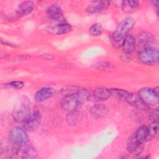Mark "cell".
<instances>
[{"instance_id":"cell-1","label":"cell","mask_w":159,"mask_h":159,"mask_svg":"<svg viewBox=\"0 0 159 159\" xmlns=\"http://www.w3.org/2000/svg\"><path fill=\"white\" fill-rule=\"evenodd\" d=\"M135 20L131 17L124 18L113 32L111 38L112 43L116 47H121L128 32L134 27Z\"/></svg>"},{"instance_id":"cell-2","label":"cell","mask_w":159,"mask_h":159,"mask_svg":"<svg viewBox=\"0 0 159 159\" xmlns=\"http://www.w3.org/2000/svg\"><path fill=\"white\" fill-rule=\"evenodd\" d=\"M89 96V94L88 91L81 88L80 91L75 94L64 96L61 101V106L69 112L76 111Z\"/></svg>"},{"instance_id":"cell-3","label":"cell","mask_w":159,"mask_h":159,"mask_svg":"<svg viewBox=\"0 0 159 159\" xmlns=\"http://www.w3.org/2000/svg\"><path fill=\"white\" fill-rule=\"evenodd\" d=\"M30 102L26 96H21L17 101L12 111L14 119L20 123L26 122L31 117Z\"/></svg>"},{"instance_id":"cell-4","label":"cell","mask_w":159,"mask_h":159,"mask_svg":"<svg viewBox=\"0 0 159 159\" xmlns=\"http://www.w3.org/2000/svg\"><path fill=\"white\" fill-rule=\"evenodd\" d=\"M159 53L157 48L150 46L143 47L139 53V59L143 64L152 65L158 61Z\"/></svg>"},{"instance_id":"cell-5","label":"cell","mask_w":159,"mask_h":159,"mask_svg":"<svg viewBox=\"0 0 159 159\" xmlns=\"http://www.w3.org/2000/svg\"><path fill=\"white\" fill-rule=\"evenodd\" d=\"M138 94L147 105H156L158 104V87L154 89L142 88L139 90Z\"/></svg>"},{"instance_id":"cell-6","label":"cell","mask_w":159,"mask_h":159,"mask_svg":"<svg viewBox=\"0 0 159 159\" xmlns=\"http://www.w3.org/2000/svg\"><path fill=\"white\" fill-rule=\"evenodd\" d=\"M11 142L18 147L25 145L28 141V135L26 130L20 127H14L9 132Z\"/></svg>"},{"instance_id":"cell-7","label":"cell","mask_w":159,"mask_h":159,"mask_svg":"<svg viewBox=\"0 0 159 159\" xmlns=\"http://www.w3.org/2000/svg\"><path fill=\"white\" fill-rule=\"evenodd\" d=\"M136 45L137 40L134 37L130 34H127L121 46L123 52L122 55L124 57L125 59L129 60L130 58L132 53L135 49Z\"/></svg>"},{"instance_id":"cell-8","label":"cell","mask_w":159,"mask_h":159,"mask_svg":"<svg viewBox=\"0 0 159 159\" xmlns=\"http://www.w3.org/2000/svg\"><path fill=\"white\" fill-rule=\"evenodd\" d=\"M110 6L108 1H96L92 2L87 7L86 11L89 14H96L107 9Z\"/></svg>"},{"instance_id":"cell-9","label":"cell","mask_w":159,"mask_h":159,"mask_svg":"<svg viewBox=\"0 0 159 159\" xmlns=\"http://www.w3.org/2000/svg\"><path fill=\"white\" fill-rule=\"evenodd\" d=\"M41 116L38 111L34 112L30 118L25 123H24L23 127L25 130L32 132L36 130L40 124Z\"/></svg>"},{"instance_id":"cell-10","label":"cell","mask_w":159,"mask_h":159,"mask_svg":"<svg viewBox=\"0 0 159 159\" xmlns=\"http://www.w3.org/2000/svg\"><path fill=\"white\" fill-rule=\"evenodd\" d=\"M143 148V143L137 141L134 134L132 135L129 139L127 144V148L129 152L134 155H139L142 152Z\"/></svg>"},{"instance_id":"cell-11","label":"cell","mask_w":159,"mask_h":159,"mask_svg":"<svg viewBox=\"0 0 159 159\" xmlns=\"http://www.w3.org/2000/svg\"><path fill=\"white\" fill-rule=\"evenodd\" d=\"M16 153L21 158L31 159L35 158L37 157V152L32 146H20L16 151Z\"/></svg>"},{"instance_id":"cell-12","label":"cell","mask_w":159,"mask_h":159,"mask_svg":"<svg viewBox=\"0 0 159 159\" xmlns=\"http://www.w3.org/2000/svg\"><path fill=\"white\" fill-rule=\"evenodd\" d=\"M125 101L131 106L142 110H146L148 106L140 98L138 94L130 93Z\"/></svg>"},{"instance_id":"cell-13","label":"cell","mask_w":159,"mask_h":159,"mask_svg":"<svg viewBox=\"0 0 159 159\" xmlns=\"http://www.w3.org/2000/svg\"><path fill=\"white\" fill-rule=\"evenodd\" d=\"M48 17L53 20H60L63 18V11L57 4H52L47 9Z\"/></svg>"},{"instance_id":"cell-14","label":"cell","mask_w":159,"mask_h":159,"mask_svg":"<svg viewBox=\"0 0 159 159\" xmlns=\"http://www.w3.org/2000/svg\"><path fill=\"white\" fill-rule=\"evenodd\" d=\"M72 27L70 24L66 23H62L58 25L48 27L47 31L52 34L61 35L68 33L72 30Z\"/></svg>"},{"instance_id":"cell-15","label":"cell","mask_w":159,"mask_h":159,"mask_svg":"<svg viewBox=\"0 0 159 159\" xmlns=\"http://www.w3.org/2000/svg\"><path fill=\"white\" fill-rule=\"evenodd\" d=\"M34 7V4L32 1H24L18 5L16 13L20 17L27 16L33 11Z\"/></svg>"},{"instance_id":"cell-16","label":"cell","mask_w":159,"mask_h":159,"mask_svg":"<svg viewBox=\"0 0 159 159\" xmlns=\"http://www.w3.org/2000/svg\"><path fill=\"white\" fill-rule=\"evenodd\" d=\"M53 90L50 88H42L39 89L34 95L35 100L38 102H43L52 96Z\"/></svg>"},{"instance_id":"cell-17","label":"cell","mask_w":159,"mask_h":159,"mask_svg":"<svg viewBox=\"0 0 159 159\" xmlns=\"http://www.w3.org/2000/svg\"><path fill=\"white\" fill-rule=\"evenodd\" d=\"M137 40L143 47L152 46L155 42V37L152 34L147 32H142L139 34L137 35Z\"/></svg>"},{"instance_id":"cell-18","label":"cell","mask_w":159,"mask_h":159,"mask_svg":"<svg viewBox=\"0 0 159 159\" xmlns=\"http://www.w3.org/2000/svg\"><path fill=\"white\" fill-rule=\"evenodd\" d=\"M112 95L111 90L104 88H97L93 93V98L97 101H104Z\"/></svg>"},{"instance_id":"cell-19","label":"cell","mask_w":159,"mask_h":159,"mask_svg":"<svg viewBox=\"0 0 159 159\" xmlns=\"http://www.w3.org/2000/svg\"><path fill=\"white\" fill-rule=\"evenodd\" d=\"M108 111V109L106 106L99 104L93 106L90 109V113L91 116L94 117H101L105 116Z\"/></svg>"},{"instance_id":"cell-20","label":"cell","mask_w":159,"mask_h":159,"mask_svg":"<svg viewBox=\"0 0 159 159\" xmlns=\"http://www.w3.org/2000/svg\"><path fill=\"white\" fill-rule=\"evenodd\" d=\"M134 135L139 142L143 143L145 141H147L148 135V127H147L146 125L140 126L137 130Z\"/></svg>"},{"instance_id":"cell-21","label":"cell","mask_w":159,"mask_h":159,"mask_svg":"<svg viewBox=\"0 0 159 159\" xmlns=\"http://www.w3.org/2000/svg\"><path fill=\"white\" fill-rule=\"evenodd\" d=\"M139 6V2L137 1H124L122 4V9L124 12L130 13L134 11Z\"/></svg>"},{"instance_id":"cell-22","label":"cell","mask_w":159,"mask_h":159,"mask_svg":"<svg viewBox=\"0 0 159 159\" xmlns=\"http://www.w3.org/2000/svg\"><path fill=\"white\" fill-rule=\"evenodd\" d=\"M81 89V88L75 85H67L64 86L61 89V94L64 96L73 95L78 93Z\"/></svg>"},{"instance_id":"cell-23","label":"cell","mask_w":159,"mask_h":159,"mask_svg":"<svg viewBox=\"0 0 159 159\" xmlns=\"http://www.w3.org/2000/svg\"><path fill=\"white\" fill-rule=\"evenodd\" d=\"M89 31L92 35L99 36L102 33L103 27L100 23H95L91 26Z\"/></svg>"},{"instance_id":"cell-24","label":"cell","mask_w":159,"mask_h":159,"mask_svg":"<svg viewBox=\"0 0 159 159\" xmlns=\"http://www.w3.org/2000/svg\"><path fill=\"white\" fill-rule=\"evenodd\" d=\"M111 94L117 96V98H120L124 99H126L128 97V96L129 95V94L130 93V92L124 90V89H111Z\"/></svg>"},{"instance_id":"cell-25","label":"cell","mask_w":159,"mask_h":159,"mask_svg":"<svg viewBox=\"0 0 159 159\" xmlns=\"http://www.w3.org/2000/svg\"><path fill=\"white\" fill-rule=\"evenodd\" d=\"M158 120L153 121V123L150 125V127L148 128V135L147 138V141L149 140H152L153 137H155L158 130Z\"/></svg>"},{"instance_id":"cell-26","label":"cell","mask_w":159,"mask_h":159,"mask_svg":"<svg viewBox=\"0 0 159 159\" xmlns=\"http://www.w3.org/2000/svg\"><path fill=\"white\" fill-rule=\"evenodd\" d=\"M4 84L7 88H11L16 89H20L22 88L23 86H24V83L20 81H13L6 83Z\"/></svg>"},{"instance_id":"cell-27","label":"cell","mask_w":159,"mask_h":159,"mask_svg":"<svg viewBox=\"0 0 159 159\" xmlns=\"http://www.w3.org/2000/svg\"><path fill=\"white\" fill-rule=\"evenodd\" d=\"M66 119H67V121L68 122L69 124H75L78 120L79 116L76 112V111L71 112L70 114H69V115H68Z\"/></svg>"},{"instance_id":"cell-28","label":"cell","mask_w":159,"mask_h":159,"mask_svg":"<svg viewBox=\"0 0 159 159\" xmlns=\"http://www.w3.org/2000/svg\"><path fill=\"white\" fill-rule=\"evenodd\" d=\"M158 114H159V112H158V108H156L150 114V116H149V118L150 120H153V121H157L158 120Z\"/></svg>"},{"instance_id":"cell-29","label":"cell","mask_w":159,"mask_h":159,"mask_svg":"<svg viewBox=\"0 0 159 159\" xmlns=\"http://www.w3.org/2000/svg\"><path fill=\"white\" fill-rule=\"evenodd\" d=\"M97 66H96V68H100V66H102V68H106L109 65L107 64V63H98V65H96Z\"/></svg>"},{"instance_id":"cell-30","label":"cell","mask_w":159,"mask_h":159,"mask_svg":"<svg viewBox=\"0 0 159 159\" xmlns=\"http://www.w3.org/2000/svg\"><path fill=\"white\" fill-rule=\"evenodd\" d=\"M152 3L154 6H155L157 7H158V1H152Z\"/></svg>"}]
</instances>
